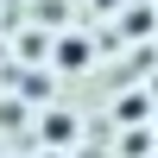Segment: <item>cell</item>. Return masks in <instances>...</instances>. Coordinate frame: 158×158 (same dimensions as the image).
I'll list each match as a JSON object with an SVG mask.
<instances>
[{
    "label": "cell",
    "mask_w": 158,
    "mask_h": 158,
    "mask_svg": "<svg viewBox=\"0 0 158 158\" xmlns=\"http://www.w3.org/2000/svg\"><path fill=\"white\" fill-rule=\"evenodd\" d=\"M70 139H76V114H63V108H57V114H44V146H51V152H63Z\"/></svg>",
    "instance_id": "cell-1"
},
{
    "label": "cell",
    "mask_w": 158,
    "mask_h": 158,
    "mask_svg": "<svg viewBox=\"0 0 158 158\" xmlns=\"http://www.w3.org/2000/svg\"><path fill=\"white\" fill-rule=\"evenodd\" d=\"M57 70H89V38H57Z\"/></svg>",
    "instance_id": "cell-2"
},
{
    "label": "cell",
    "mask_w": 158,
    "mask_h": 158,
    "mask_svg": "<svg viewBox=\"0 0 158 158\" xmlns=\"http://www.w3.org/2000/svg\"><path fill=\"white\" fill-rule=\"evenodd\" d=\"M152 32V6H127V19H120V38H146Z\"/></svg>",
    "instance_id": "cell-3"
},
{
    "label": "cell",
    "mask_w": 158,
    "mask_h": 158,
    "mask_svg": "<svg viewBox=\"0 0 158 158\" xmlns=\"http://www.w3.org/2000/svg\"><path fill=\"white\" fill-rule=\"evenodd\" d=\"M44 158H63V152H44Z\"/></svg>",
    "instance_id": "cell-4"
}]
</instances>
